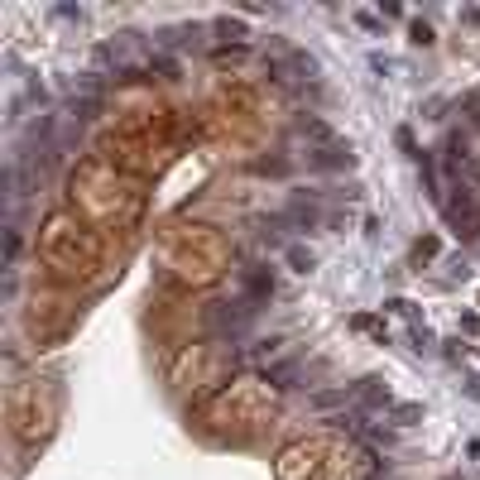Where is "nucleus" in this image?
I'll list each match as a JSON object with an SVG mask.
<instances>
[{
	"label": "nucleus",
	"mask_w": 480,
	"mask_h": 480,
	"mask_svg": "<svg viewBox=\"0 0 480 480\" xmlns=\"http://www.w3.org/2000/svg\"><path fill=\"white\" fill-rule=\"evenodd\" d=\"M432 255H437V236H427V240H418V245H413V260H418V265H423V260H432Z\"/></svg>",
	"instance_id": "0eeeda50"
},
{
	"label": "nucleus",
	"mask_w": 480,
	"mask_h": 480,
	"mask_svg": "<svg viewBox=\"0 0 480 480\" xmlns=\"http://www.w3.org/2000/svg\"><path fill=\"white\" fill-rule=\"evenodd\" d=\"M408 39H413L418 49H427V44H432V25H427V20H413V25H408Z\"/></svg>",
	"instance_id": "423d86ee"
},
{
	"label": "nucleus",
	"mask_w": 480,
	"mask_h": 480,
	"mask_svg": "<svg viewBox=\"0 0 480 480\" xmlns=\"http://www.w3.org/2000/svg\"><path fill=\"white\" fill-rule=\"evenodd\" d=\"M216 34L231 39V44H245V25H240V20H216Z\"/></svg>",
	"instance_id": "20e7f679"
},
{
	"label": "nucleus",
	"mask_w": 480,
	"mask_h": 480,
	"mask_svg": "<svg viewBox=\"0 0 480 480\" xmlns=\"http://www.w3.org/2000/svg\"><path fill=\"white\" fill-rule=\"evenodd\" d=\"M355 327H360V331H374V336L384 341V322H379V317H370V312H360V317H355Z\"/></svg>",
	"instance_id": "6e6552de"
},
{
	"label": "nucleus",
	"mask_w": 480,
	"mask_h": 480,
	"mask_svg": "<svg viewBox=\"0 0 480 480\" xmlns=\"http://www.w3.org/2000/svg\"><path fill=\"white\" fill-rule=\"evenodd\" d=\"M389 399H394V394H389V384L365 379V389H360V403H365V408H389Z\"/></svg>",
	"instance_id": "7ed1b4c3"
},
{
	"label": "nucleus",
	"mask_w": 480,
	"mask_h": 480,
	"mask_svg": "<svg viewBox=\"0 0 480 480\" xmlns=\"http://www.w3.org/2000/svg\"><path fill=\"white\" fill-rule=\"evenodd\" d=\"M284 260H289L293 274H312V269H317V255H312L308 245H289V250H284Z\"/></svg>",
	"instance_id": "f03ea898"
},
{
	"label": "nucleus",
	"mask_w": 480,
	"mask_h": 480,
	"mask_svg": "<svg viewBox=\"0 0 480 480\" xmlns=\"http://www.w3.org/2000/svg\"><path fill=\"white\" fill-rule=\"evenodd\" d=\"M456 197L442 202V216L456 226V236H476V202H471V192L466 187H452Z\"/></svg>",
	"instance_id": "f257e3e1"
},
{
	"label": "nucleus",
	"mask_w": 480,
	"mask_h": 480,
	"mask_svg": "<svg viewBox=\"0 0 480 480\" xmlns=\"http://www.w3.org/2000/svg\"><path fill=\"white\" fill-rule=\"evenodd\" d=\"M461 327H466L471 336H480V317H476V312H471V317H461Z\"/></svg>",
	"instance_id": "1a4fd4ad"
},
{
	"label": "nucleus",
	"mask_w": 480,
	"mask_h": 480,
	"mask_svg": "<svg viewBox=\"0 0 480 480\" xmlns=\"http://www.w3.org/2000/svg\"><path fill=\"white\" fill-rule=\"evenodd\" d=\"M418 418H423V408H418V403H399V408H394V423H399V427H413Z\"/></svg>",
	"instance_id": "39448f33"
}]
</instances>
